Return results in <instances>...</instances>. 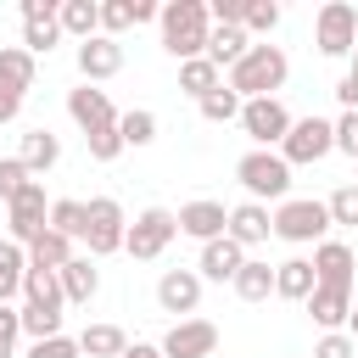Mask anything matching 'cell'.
<instances>
[{"label":"cell","mask_w":358,"mask_h":358,"mask_svg":"<svg viewBox=\"0 0 358 358\" xmlns=\"http://www.w3.org/2000/svg\"><path fill=\"white\" fill-rule=\"evenodd\" d=\"M123 358H162V347H151V341H129Z\"/></svg>","instance_id":"c3c4849f"},{"label":"cell","mask_w":358,"mask_h":358,"mask_svg":"<svg viewBox=\"0 0 358 358\" xmlns=\"http://www.w3.org/2000/svg\"><path fill=\"white\" fill-rule=\"evenodd\" d=\"M201 117H207V123H235V117H241V95H229V90L201 95Z\"/></svg>","instance_id":"8d00e7d4"},{"label":"cell","mask_w":358,"mask_h":358,"mask_svg":"<svg viewBox=\"0 0 358 358\" xmlns=\"http://www.w3.org/2000/svg\"><path fill=\"white\" fill-rule=\"evenodd\" d=\"M56 157H62V140H56L50 129H28V134H22L17 162H22L28 173H50V168H56Z\"/></svg>","instance_id":"603a6c76"},{"label":"cell","mask_w":358,"mask_h":358,"mask_svg":"<svg viewBox=\"0 0 358 358\" xmlns=\"http://www.w3.org/2000/svg\"><path fill=\"white\" fill-rule=\"evenodd\" d=\"M308 263H313V280H319V285H341V291H352V268H358V257H352L347 241H319Z\"/></svg>","instance_id":"5bb4252c"},{"label":"cell","mask_w":358,"mask_h":358,"mask_svg":"<svg viewBox=\"0 0 358 358\" xmlns=\"http://www.w3.org/2000/svg\"><path fill=\"white\" fill-rule=\"evenodd\" d=\"M28 358H84V352H78V341H73V336H45V341H34V347H28Z\"/></svg>","instance_id":"7bdbcfd3"},{"label":"cell","mask_w":358,"mask_h":358,"mask_svg":"<svg viewBox=\"0 0 358 358\" xmlns=\"http://www.w3.org/2000/svg\"><path fill=\"white\" fill-rule=\"evenodd\" d=\"M235 179L246 185L252 201H285V190H291V168L280 151H246L235 162Z\"/></svg>","instance_id":"277c9868"},{"label":"cell","mask_w":358,"mask_h":358,"mask_svg":"<svg viewBox=\"0 0 358 358\" xmlns=\"http://www.w3.org/2000/svg\"><path fill=\"white\" fill-rule=\"evenodd\" d=\"M129 6H134V22H151V17L162 11V6H151V0H129Z\"/></svg>","instance_id":"681fc988"},{"label":"cell","mask_w":358,"mask_h":358,"mask_svg":"<svg viewBox=\"0 0 358 358\" xmlns=\"http://www.w3.org/2000/svg\"><path fill=\"white\" fill-rule=\"evenodd\" d=\"M67 112H73V123H78L84 134H90V129H106V123H117V112H112L106 90H95V84L73 90V95H67Z\"/></svg>","instance_id":"d6986e66"},{"label":"cell","mask_w":358,"mask_h":358,"mask_svg":"<svg viewBox=\"0 0 358 358\" xmlns=\"http://www.w3.org/2000/svg\"><path fill=\"white\" fill-rule=\"evenodd\" d=\"M313 45H319L324 56H352V45H358V11H352L347 0L319 6V17H313Z\"/></svg>","instance_id":"52a82bcc"},{"label":"cell","mask_w":358,"mask_h":358,"mask_svg":"<svg viewBox=\"0 0 358 358\" xmlns=\"http://www.w3.org/2000/svg\"><path fill=\"white\" fill-rule=\"evenodd\" d=\"M218 347V324L213 319H179L162 336V358H213Z\"/></svg>","instance_id":"7c38bea8"},{"label":"cell","mask_w":358,"mask_h":358,"mask_svg":"<svg viewBox=\"0 0 358 358\" xmlns=\"http://www.w3.org/2000/svg\"><path fill=\"white\" fill-rule=\"evenodd\" d=\"M123 347H129V336L117 324H84V336H78V352H90V358H123Z\"/></svg>","instance_id":"f546056e"},{"label":"cell","mask_w":358,"mask_h":358,"mask_svg":"<svg viewBox=\"0 0 358 358\" xmlns=\"http://www.w3.org/2000/svg\"><path fill=\"white\" fill-rule=\"evenodd\" d=\"M285 73H291V62H285L280 45H246V56L229 67L224 90L241 95V101H257V95H274V90L285 84Z\"/></svg>","instance_id":"7a4b0ae2"},{"label":"cell","mask_w":358,"mask_h":358,"mask_svg":"<svg viewBox=\"0 0 358 358\" xmlns=\"http://www.w3.org/2000/svg\"><path fill=\"white\" fill-rule=\"evenodd\" d=\"M56 6H62V0H22V50H28V56L56 50V39H62Z\"/></svg>","instance_id":"30bf717a"},{"label":"cell","mask_w":358,"mask_h":358,"mask_svg":"<svg viewBox=\"0 0 358 358\" xmlns=\"http://www.w3.org/2000/svg\"><path fill=\"white\" fill-rule=\"evenodd\" d=\"M330 129H336V151H347V157L358 162V112H341Z\"/></svg>","instance_id":"ee69618b"},{"label":"cell","mask_w":358,"mask_h":358,"mask_svg":"<svg viewBox=\"0 0 358 358\" xmlns=\"http://www.w3.org/2000/svg\"><path fill=\"white\" fill-rule=\"evenodd\" d=\"M84 213H90V229H84V241H90V257H106V252H123V235H129V218H123V207H117V196H90V201H84Z\"/></svg>","instance_id":"8992f818"},{"label":"cell","mask_w":358,"mask_h":358,"mask_svg":"<svg viewBox=\"0 0 358 358\" xmlns=\"http://www.w3.org/2000/svg\"><path fill=\"white\" fill-rule=\"evenodd\" d=\"M6 213H11V218H6V224H11V241H17V246H28V241L45 229V218H50L45 185H39V179H28V185H22V196H17Z\"/></svg>","instance_id":"8fae6325"},{"label":"cell","mask_w":358,"mask_h":358,"mask_svg":"<svg viewBox=\"0 0 358 358\" xmlns=\"http://www.w3.org/2000/svg\"><path fill=\"white\" fill-rule=\"evenodd\" d=\"M241 263H246V252H241L229 235H218V241H207V246H201V263H196V274L224 285V280H235V274H241Z\"/></svg>","instance_id":"ffe728a7"},{"label":"cell","mask_w":358,"mask_h":358,"mask_svg":"<svg viewBox=\"0 0 358 358\" xmlns=\"http://www.w3.org/2000/svg\"><path fill=\"white\" fill-rule=\"evenodd\" d=\"M229 285H235V296H241V302H268V296H274V268H268V263H257V257H246V263H241V274H235Z\"/></svg>","instance_id":"484cf974"},{"label":"cell","mask_w":358,"mask_h":358,"mask_svg":"<svg viewBox=\"0 0 358 358\" xmlns=\"http://www.w3.org/2000/svg\"><path fill=\"white\" fill-rule=\"evenodd\" d=\"M117 134H123V145H151L157 140V112H145V106L123 112L117 117Z\"/></svg>","instance_id":"e575fe53"},{"label":"cell","mask_w":358,"mask_h":358,"mask_svg":"<svg viewBox=\"0 0 358 358\" xmlns=\"http://www.w3.org/2000/svg\"><path fill=\"white\" fill-rule=\"evenodd\" d=\"M0 90H17V95L34 90V56L22 45H0Z\"/></svg>","instance_id":"4316f807"},{"label":"cell","mask_w":358,"mask_h":358,"mask_svg":"<svg viewBox=\"0 0 358 358\" xmlns=\"http://www.w3.org/2000/svg\"><path fill=\"white\" fill-rule=\"evenodd\" d=\"M162 22V50L173 62H196L207 50V34H213V17H207V0H168L157 11Z\"/></svg>","instance_id":"6da1fadb"},{"label":"cell","mask_w":358,"mask_h":358,"mask_svg":"<svg viewBox=\"0 0 358 358\" xmlns=\"http://www.w3.org/2000/svg\"><path fill=\"white\" fill-rule=\"evenodd\" d=\"M336 101H341L347 112H358V73H347V78L336 84Z\"/></svg>","instance_id":"bcb514c9"},{"label":"cell","mask_w":358,"mask_h":358,"mask_svg":"<svg viewBox=\"0 0 358 358\" xmlns=\"http://www.w3.org/2000/svg\"><path fill=\"white\" fill-rule=\"evenodd\" d=\"M17 112H22V95L17 90H0V123H11Z\"/></svg>","instance_id":"7dc6e473"},{"label":"cell","mask_w":358,"mask_h":358,"mask_svg":"<svg viewBox=\"0 0 358 358\" xmlns=\"http://www.w3.org/2000/svg\"><path fill=\"white\" fill-rule=\"evenodd\" d=\"M246 45H252V39H246V28H213V34H207V50H201V56H207V62H213V67L224 73V67H235V62L246 56Z\"/></svg>","instance_id":"d4e9b609"},{"label":"cell","mask_w":358,"mask_h":358,"mask_svg":"<svg viewBox=\"0 0 358 358\" xmlns=\"http://www.w3.org/2000/svg\"><path fill=\"white\" fill-rule=\"evenodd\" d=\"M22 252H28V268H62V263H73V241L56 235V229H39Z\"/></svg>","instance_id":"cb8c5ba5"},{"label":"cell","mask_w":358,"mask_h":358,"mask_svg":"<svg viewBox=\"0 0 358 358\" xmlns=\"http://www.w3.org/2000/svg\"><path fill=\"white\" fill-rule=\"evenodd\" d=\"M246 34H274L280 28V0H246Z\"/></svg>","instance_id":"d590c367"},{"label":"cell","mask_w":358,"mask_h":358,"mask_svg":"<svg viewBox=\"0 0 358 358\" xmlns=\"http://www.w3.org/2000/svg\"><path fill=\"white\" fill-rule=\"evenodd\" d=\"M157 308L162 313H196L201 308V274L196 268H168L162 280H157Z\"/></svg>","instance_id":"4fadbf2b"},{"label":"cell","mask_w":358,"mask_h":358,"mask_svg":"<svg viewBox=\"0 0 358 358\" xmlns=\"http://www.w3.org/2000/svg\"><path fill=\"white\" fill-rule=\"evenodd\" d=\"M22 274H28V252L17 241H0V302H11L22 291Z\"/></svg>","instance_id":"d6a6232c"},{"label":"cell","mask_w":358,"mask_h":358,"mask_svg":"<svg viewBox=\"0 0 358 358\" xmlns=\"http://www.w3.org/2000/svg\"><path fill=\"white\" fill-rule=\"evenodd\" d=\"M352 73H358V45H352Z\"/></svg>","instance_id":"816d5d0a"},{"label":"cell","mask_w":358,"mask_h":358,"mask_svg":"<svg viewBox=\"0 0 358 358\" xmlns=\"http://www.w3.org/2000/svg\"><path fill=\"white\" fill-rule=\"evenodd\" d=\"M179 90H190L196 101L201 95H213V90H224V73L207 62V56H196V62H179Z\"/></svg>","instance_id":"4dcf8cb0"},{"label":"cell","mask_w":358,"mask_h":358,"mask_svg":"<svg viewBox=\"0 0 358 358\" xmlns=\"http://www.w3.org/2000/svg\"><path fill=\"white\" fill-rule=\"evenodd\" d=\"M17 336H22V319H17V308H11V302H0V358H11Z\"/></svg>","instance_id":"f6af8a7d"},{"label":"cell","mask_w":358,"mask_h":358,"mask_svg":"<svg viewBox=\"0 0 358 358\" xmlns=\"http://www.w3.org/2000/svg\"><path fill=\"white\" fill-rule=\"evenodd\" d=\"M56 22H62V34L95 39V28H101V6H95V0H62V6H56Z\"/></svg>","instance_id":"83f0119b"},{"label":"cell","mask_w":358,"mask_h":358,"mask_svg":"<svg viewBox=\"0 0 358 358\" xmlns=\"http://www.w3.org/2000/svg\"><path fill=\"white\" fill-rule=\"evenodd\" d=\"M56 280H62V302H90L95 291H101V268L90 263V257H73V263H62L56 268Z\"/></svg>","instance_id":"44dd1931"},{"label":"cell","mask_w":358,"mask_h":358,"mask_svg":"<svg viewBox=\"0 0 358 358\" xmlns=\"http://www.w3.org/2000/svg\"><path fill=\"white\" fill-rule=\"evenodd\" d=\"M179 235V218L168 213V207H145L134 224H129V235H123V252L134 257V263H151V257H162L168 252V241Z\"/></svg>","instance_id":"5b68a950"},{"label":"cell","mask_w":358,"mask_h":358,"mask_svg":"<svg viewBox=\"0 0 358 358\" xmlns=\"http://www.w3.org/2000/svg\"><path fill=\"white\" fill-rule=\"evenodd\" d=\"M313 285H319V280H313V263H308V257H285V263H274V296H285V302H308Z\"/></svg>","instance_id":"7402d4cb"},{"label":"cell","mask_w":358,"mask_h":358,"mask_svg":"<svg viewBox=\"0 0 358 358\" xmlns=\"http://www.w3.org/2000/svg\"><path fill=\"white\" fill-rule=\"evenodd\" d=\"M313 358H358V341L347 330H324L319 347H313Z\"/></svg>","instance_id":"b9f144b4"},{"label":"cell","mask_w":358,"mask_h":358,"mask_svg":"<svg viewBox=\"0 0 358 358\" xmlns=\"http://www.w3.org/2000/svg\"><path fill=\"white\" fill-rule=\"evenodd\" d=\"M224 235L246 252V246H257V241H268V235H274V218H268V207H263V201H241V207H229Z\"/></svg>","instance_id":"2e32d148"},{"label":"cell","mask_w":358,"mask_h":358,"mask_svg":"<svg viewBox=\"0 0 358 358\" xmlns=\"http://www.w3.org/2000/svg\"><path fill=\"white\" fill-rule=\"evenodd\" d=\"M347 336L358 341V302H352V313H347Z\"/></svg>","instance_id":"f907efd6"},{"label":"cell","mask_w":358,"mask_h":358,"mask_svg":"<svg viewBox=\"0 0 358 358\" xmlns=\"http://www.w3.org/2000/svg\"><path fill=\"white\" fill-rule=\"evenodd\" d=\"M274 235L280 241H291V246H319L324 241V229H330V213H324V201H313V196H285L274 213Z\"/></svg>","instance_id":"3957f363"},{"label":"cell","mask_w":358,"mask_h":358,"mask_svg":"<svg viewBox=\"0 0 358 358\" xmlns=\"http://www.w3.org/2000/svg\"><path fill=\"white\" fill-rule=\"evenodd\" d=\"M22 302H39V308H67L62 302V280H56V268H28L22 274Z\"/></svg>","instance_id":"f1b7e54d"},{"label":"cell","mask_w":358,"mask_h":358,"mask_svg":"<svg viewBox=\"0 0 358 358\" xmlns=\"http://www.w3.org/2000/svg\"><path fill=\"white\" fill-rule=\"evenodd\" d=\"M173 218H179V235H190V241H201V246H207V241H218V235H224V224H229L224 201H185Z\"/></svg>","instance_id":"9a60e30c"},{"label":"cell","mask_w":358,"mask_h":358,"mask_svg":"<svg viewBox=\"0 0 358 358\" xmlns=\"http://www.w3.org/2000/svg\"><path fill=\"white\" fill-rule=\"evenodd\" d=\"M241 129L257 140V151L280 145L285 129H291V112L280 106V95H257V101H241Z\"/></svg>","instance_id":"9c48e42d"},{"label":"cell","mask_w":358,"mask_h":358,"mask_svg":"<svg viewBox=\"0 0 358 358\" xmlns=\"http://www.w3.org/2000/svg\"><path fill=\"white\" fill-rule=\"evenodd\" d=\"M17 319H22V336H34V341H45V336H62V313H56V308L22 302V308H17Z\"/></svg>","instance_id":"836d02e7"},{"label":"cell","mask_w":358,"mask_h":358,"mask_svg":"<svg viewBox=\"0 0 358 358\" xmlns=\"http://www.w3.org/2000/svg\"><path fill=\"white\" fill-rule=\"evenodd\" d=\"M352 185H358V179H352Z\"/></svg>","instance_id":"f5cc1de1"},{"label":"cell","mask_w":358,"mask_h":358,"mask_svg":"<svg viewBox=\"0 0 358 358\" xmlns=\"http://www.w3.org/2000/svg\"><path fill=\"white\" fill-rule=\"evenodd\" d=\"M129 22H134V6H129V0H106V6H101V34H106V39H117Z\"/></svg>","instance_id":"60d3db41"},{"label":"cell","mask_w":358,"mask_h":358,"mask_svg":"<svg viewBox=\"0 0 358 358\" xmlns=\"http://www.w3.org/2000/svg\"><path fill=\"white\" fill-rule=\"evenodd\" d=\"M324 151H336V129H330L324 117H291V129H285V140H280L285 168H296V162H319Z\"/></svg>","instance_id":"ba28073f"},{"label":"cell","mask_w":358,"mask_h":358,"mask_svg":"<svg viewBox=\"0 0 358 358\" xmlns=\"http://www.w3.org/2000/svg\"><path fill=\"white\" fill-rule=\"evenodd\" d=\"M302 308L313 313V324H319V330H341V324H347V313H352V291H341V285H313Z\"/></svg>","instance_id":"ac0fdd59"},{"label":"cell","mask_w":358,"mask_h":358,"mask_svg":"<svg viewBox=\"0 0 358 358\" xmlns=\"http://www.w3.org/2000/svg\"><path fill=\"white\" fill-rule=\"evenodd\" d=\"M84 145H90V157H95V162H112V157L123 151V134H117V123H106V129H90V134H84Z\"/></svg>","instance_id":"74e56055"},{"label":"cell","mask_w":358,"mask_h":358,"mask_svg":"<svg viewBox=\"0 0 358 358\" xmlns=\"http://www.w3.org/2000/svg\"><path fill=\"white\" fill-rule=\"evenodd\" d=\"M117 67H123V45H117V39L95 34V39H84V45H78V73H84V84H95V78H112Z\"/></svg>","instance_id":"e0dca14e"},{"label":"cell","mask_w":358,"mask_h":358,"mask_svg":"<svg viewBox=\"0 0 358 358\" xmlns=\"http://www.w3.org/2000/svg\"><path fill=\"white\" fill-rule=\"evenodd\" d=\"M324 213H330V224H358V185H341L324 201Z\"/></svg>","instance_id":"ab89813d"},{"label":"cell","mask_w":358,"mask_h":358,"mask_svg":"<svg viewBox=\"0 0 358 358\" xmlns=\"http://www.w3.org/2000/svg\"><path fill=\"white\" fill-rule=\"evenodd\" d=\"M45 229H56V235H67V241H84V229H90V213H84V201H50V218H45Z\"/></svg>","instance_id":"1f68e13d"},{"label":"cell","mask_w":358,"mask_h":358,"mask_svg":"<svg viewBox=\"0 0 358 358\" xmlns=\"http://www.w3.org/2000/svg\"><path fill=\"white\" fill-rule=\"evenodd\" d=\"M28 179H34V173H28L17 157H0V201H6V207L22 196V185H28Z\"/></svg>","instance_id":"f35d334b"}]
</instances>
